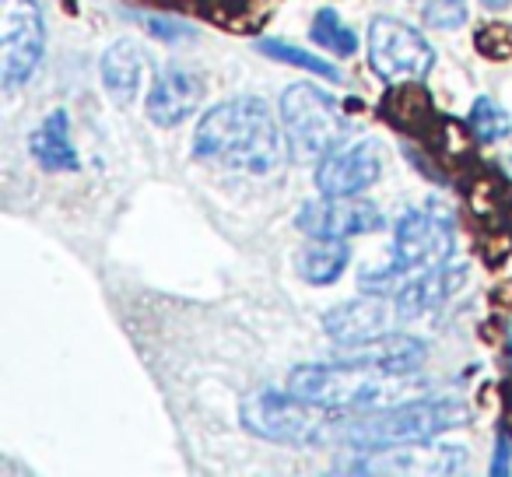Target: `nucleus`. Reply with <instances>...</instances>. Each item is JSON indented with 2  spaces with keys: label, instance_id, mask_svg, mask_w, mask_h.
Segmentation results:
<instances>
[{
  "label": "nucleus",
  "instance_id": "4be33fe9",
  "mask_svg": "<svg viewBox=\"0 0 512 477\" xmlns=\"http://www.w3.org/2000/svg\"><path fill=\"white\" fill-rule=\"evenodd\" d=\"M467 130L477 137V141L495 144V141H502V137H509L512 116L498 99H491V95H477L474 106H470V116H467Z\"/></svg>",
  "mask_w": 512,
  "mask_h": 477
},
{
  "label": "nucleus",
  "instance_id": "0eeeda50",
  "mask_svg": "<svg viewBox=\"0 0 512 477\" xmlns=\"http://www.w3.org/2000/svg\"><path fill=\"white\" fill-rule=\"evenodd\" d=\"M369 64L383 81H421L435 64V50L418 29L397 18H372L369 25Z\"/></svg>",
  "mask_w": 512,
  "mask_h": 477
},
{
  "label": "nucleus",
  "instance_id": "c85d7f7f",
  "mask_svg": "<svg viewBox=\"0 0 512 477\" xmlns=\"http://www.w3.org/2000/svg\"><path fill=\"white\" fill-rule=\"evenodd\" d=\"M484 4H488V8H509V4H512V0H484Z\"/></svg>",
  "mask_w": 512,
  "mask_h": 477
},
{
  "label": "nucleus",
  "instance_id": "412c9836",
  "mask_svg": "<svg viewBox=\"0 0 512 477\" xmlns=\"http://www.w3.org/2000/svg\"><path fill=\"white\" fill-rule=\"evenodd\" d=\"M309 39H313L320 50L334 53V57H355L358 53V36L341 22V15L330 8H320L309 25Z\"/></svg>",
  "mask_w": 512,
  "mask_h": 477
},
{
  "label": "nucleus",
  "instance_id": "dca6fc26",
  "mask_svg": "<svg viewBox=\"0 0 512 477\" xmlns=\"http://www.w3.org/2000/svg\"><path fill=\"white\" fill-rule=\"evenodd\" d=\"M29 151L46 172H74L78 169V151L71 141V123L64 109H53L39 130L29 137Z\"/></svg>",
  "mask_w": 512,
  "mask_h": 477
},
{
  "label": "nucleus",
  "instance_id": "39448f33",
  "mask_svg": "<svg viewBox=\"0 0 512 477\" xmlns=\"http://www.w3.org/2000/svg\"><path fill=\"white\" fill-rule=\"evenodd\" d=\"M330 414L334 411L295 397L285 386V393L260 390V393H253V397H246V404H242V425L267 442L316 446V442H327L330 435H337L341 421H334Z\"/></svg>",
  "mask_w": 512,
  "mask_h": 477
},
{
  "label": "nucleus",
  "instance_id": "9d476101",
  "mask_svg": "<svg viewBox=\"0 0 512 477\" xmlns=\"http://www.w3.org/2000/svg\"><path fill=\"white\" fill-rule=\"evenodd\" d=\"M453 225L442 214L407 211L393 232V264L400 271H425L453 257Z\"/></svg>",
  "mask_w": 512,
  "mask_h": 477
},
{
  "label": "nucleus",
  "instance_id": "aec40b11",
  "mask_svg": "<svg viewBox=\"0 0 512 477\" xmlns=\"http://www.w3.org/2000/svg\"><path fill=\"white\" fill-rule=\"evenodd\" d=\"M348 267V246L334 239H316V246L299 253V274L309 285H334Z\"/></svg>",
  "mask_w": 512,
  "mask_h": 477
},
{
  "label": "nucleus",
  "instance_id": "6e6552de",
  "mask_svg": "<svg viewBox=\"0 0 512 477\" xmlns=\"http://www.w3.org/2000/svg\"><path fill=\"white\" fill-rule=\"evenodd\" d=\"M295 225H299L302 235L309 239H334V243H344L351 235H365L383 228V211L369 200L358 197H320L309 200V204L299 207L295 214Z\"/></svg>",
  "mask_w": 512,
  "mask_h": 477
},
{
  "label": "nucleus",
  "instance_id": "b1692460",
  "mask_svg": "<svg viewBox=\"0 0 512 477\" xmlns=\"http://www.w3.org/2000/svg\"><path fill=\"white\" fill-rule=\"evenodd\" d=\"M421 18H425L428 29L453 32L467 22L470 11H467V0H428L425 8H421Z\"/></svg>",
  "mask_w": 512,
  "mask_h": 477
},
{
  "label": "nucleus",
  "instance_id": "ddd939ff",
  "mask_svg": "<svg viewBox=\"0 0 512 477\" xmlns=\"http://www.w3.org/2000/svg\"><path fill=\"white\" fill-rule=\"evenodd\" d=\"M200 102H204V78L197 71L169 64L158 71L144 109H148L151 123H158V127H176V123L190 120L197 113Z\"/></svg>",
  "mask_w": 512,
  "mask_h": 477
},
{
  "label": "nucleus",
  "instance_id": "c756f323",
  "mask_svg": "<svg viewBox=\"0 0 512 477\" xmlns=\"http://www.w3.org/2000/svg\"><path fill=\"white\" fill-rule=\"evenodd\" d=\"M505 172H509V179H512V158H509V162H505Z\"/></svg>",
  "mask_w": 512,
  "mask_h": 477
},
{
  "label": "nucleus",
  "instance_id": "2eb2a0df",
  "mask_svg": "<svg viewBox=\"0 0 512 477\" xmlns=\"http://www.w3.org/2000/svg\"><path fill=\"white\" fill-rule=\"evenodd\" d=\"M428 358V344L418 341L411 334H383L376 341L355 344V351L344 355V362H358V365H372V369L383 372H418Z\"/></svg>",
  "mask_w": 512,
  "mask_h": 477
},
{
  "label": "nucleus",
  "instance_id": "1a4fd4ad",
  "mask_svg": "<svg viewBox=\"0 0 512 477\" xmlns=\"http://www.w3.org/2000/svg\"><path fill=\"white\" fill-rule=\"evenodd\" d=\"M404 320L397 306V295L386 292H369L362 299L341 302V306L327 309L323 316V330L330 341H337L341 348H355V344L376 341V337L390 334L397 323Z\"/></svg>",
  "mask_w": 512,
  "mask_h": 477
},
{
  "label": "nucleus",
  "instance_id": "7ed1b4c3",
  "mask_svg": "<svg viewBox=\"0 0 512 477\" xmlns=\"http://www.w3.org/2000/svg\"><path fill=\"white\" fill-rule=\"evenodd\" d=\"M470 421V404L460 397H411L404 404L383 407V411L351 414L337 425L334 439L358 453H376V449L407 446V442H425L435 435L460 428Z\"/></svg>",
  "mask_w": 512,
  "mask_h": 477
},
{
  "label": "nucleus",
  "instance_id": "9b49d317",
  "mask_svg": "<svg viewBox=\"0 0 512 477\" xmlns=\"http://www.w3.org/2000/svg\"><path fill=\"white\" fill-rule=\"evenodd\" d=\"M467 467V449L446 446V442H407V446H390L369 453L362 463H351L341 470L355 474H460Z\"/></svg>",
  "mask_w": 512,
  "mask_h": 477
},
{
  "label": "nucleus",
  "instance_id": "a878e982",
  "mask_svg": "<svg viewBox=\"0 0 512 477\" xmlns=\"http://www.w3.org/2000/svg\"><path fill=\"white\" fill-rule=\"evenodd\" d=\"M509 39H512V32L505 29V25H484V29L477 32V50L491 60H505L512 53Z\"/></svg>",
  "mask_w": 512,
  "mask_h": 477
},
{
  "label": "nucleus",
  "instance_id": "f3484780",
  "mask_svg": "<svg viewBox=\"0 0 512 477\" xmlns=\"http://www.w3.org/2000/svg\"><path fill=\"white\" fill-rule=\"evenodd\" d=\"M144 50L130 39H120L113 43L106 53H102V64H99V74H102V85L106 92L113 95L116 102H130L141 88V78H144Z\"/></svg>",
  "mask_w": 512,
  "mask_h": 477
},
{
  "label": "nucleus",
  "instance_id": "20e7f679",
  "mask_svg": "<svg viewBox=\"0 0 512 477\" xmlns=\"http://www.w3.org/2000/svg\"><path fill=\"white\" fill-rule=\"evenodd\" d=\"M281 127H285L295 155L327 158L330 151L344 148L355 123L334 95L309 85V81H299L281 95Z\"/></svg>",
  "mask_w": 512,
  "mask_h": 477
},
{
  "label": "nucleus",
  "instance_id": "cd10ccee",
  "mask_svg": "<svg viewBox=\"0 0 512 477\" xmlns=\"http://www.w3.org/2000/svg\"><path fill=\"white\" fill-rule=\"evenodd\" d=\"M505 432H512V386L505 390Z\"/></svg>",
  "mask_w": 512,
  "mask_h": 477
},
{
  "label": "nucleus",
  "instance_id": "f03ea898",
  "mask_svg": "<svg viewBox=\"0 0 512 477\" xmlns=\"http://www.w3.org/2000/svg\"><path fill=\"white\" fill-rule=\"evenodd\" d=\"M288 390L316 407L337 414H369L383 407L404 404L428 390L425 379L414 372H383L358 362H327V365H299L288 376Z\"/></svg>",
  "mask_w": 512,
  "mask_h": 477
},
{
  "label": "nucleus",
  "instance_id": "f8f14e48",
  "mask_svg": "<svg viewBox=\"0 0 512 477\" xmlns=\"http://www.w3.org/2000/svg\"><path fill=\"white\" fill-rule=\"evenodd\" d=\"M383 172V151L376 141H358L348 148L330 151L316 169V186L323 197H358L372 183H379Z\"/></svg>",
  "mask_w": 512,
  "mask_h": 477
},
{
  "label": "nucleus",
  "instance_id": "bb28decb",
  "mask_svg": "<svg viewBox=\"0 0 512 477\" xmlns=\"http://www.w3.org/2000/svg\"><path fill=\"white\" fill-rule=\"evenodd\" d=\"M491 474H495V477L509 474V439H505V428L498 432V442H495V463H491Z\"/></svg>",
  "mask_w": 512,
  "mask_h": 477
},
{
  "label": "nucleus",
  "instance_id": "f257e3e1",
  "mask_svg": "<svg viewBox=\"0 0 512 477\" xmlns=\"http://www.w3.org/2000/svg\"><path fill=\"white\" fill-rule=\"evenodd\" d=\"M285 137L271 106L253 95H239L214 106L193 134V155L225 165L232 172L267 176L285 165Z\"/></svg>",
  "mask_w": 512,
  "mask_h": 477
},
{
  "label": "nucleus",
  "instance_id": "423d86ee",
  "mask_svg": "<svg viewBox=\"0 0 512 477\" xmlns=\"http://www.w3.org/2000/svg\"><path fill=\"white\" fill-rule=\"evenodd\" d=\"M46 50V22L36 0H0V85L15 92L36 74Z\"/></svg>",
  "mask_w": 512,
  "mask_h": 477
},
{
  "label": "nucleus",
  "instance_id": "4468645a",
  "mask_svg": "<svg viewBox=\"0 0 512 477\" xmlns=\"http://www.w3.org/2000/svg\"><path fill=\"white\" fill-rule=\"evenodd\" d=\"M467 281V264L460 260H442L435 267H425L414 281H407L404 288H397V306L404 320H418V316L439 309L442 302H449V295L460 292V285Z\"/></svg>",
  "mask_w": 512,
  "mask_h": 477
},
{
  "label": "nucleus",
  "instance_id": "393cba45",
  "mask_svg": "<svg viewBox=\"0 0 512 477\" xmlns=\"http://www.w3.org/2000/svg\"><path fill=\"white\" fill-rule=\"evenodd\" d=\"M141 29L148 32L151 39H162V43H176V39H186L190 36V25L179 22V18H165V15H137Z\"/></svg>",
  "mask_w": 512,
  "mask_h": 477
},
{
  "label": "nucleus",
  "instance_id": "6ab92c4d",
  "mask_svg": "<svg viewBox=\"0 0 512 477\" xmlns=\"http://www.w3.org/2000/svg\"><path fill=\"white\" fill-rule=\"evenodd\" d=\"M383 116L400 130H425L435 120V106L428 99V92L418 81H400L390 95L383 99Z\"/></svg>",
  "mask_w": 512,
  "mask_h": 477
},
{
  "label": "nucleus",
  "instance_id": "5701e85b",
  "mask_svg": "<svg viewBox=\"0 0 512 477\" xmlns=\"http://www.w3.org/2000/svg\"><path fill=\"white\" fill-rule=\"evenodd\" d=\"M256 50L264 53V57L281 60V64H292V67H299V71L316 74V78L341 81V71H337V67H330L323 57H316V53H309V50H299V46H292V43H278V39H260V43H256Z\"/></svg>",
  "mask_w": 512,
  "mask_h": 477
},
{
  "label": "nucleus",
  "instance_id": "a211bd4d",
  "mask_svg": "<svg viewBox=\"0 0 512 477\" xmlns=\"http://www.w3.org/2000/svg\"><path fill=\"white\" fill-rule=\"evenodd\" d=\"M278 0H197V11L207 22L228 32H256L274 15Z\"/></svg>",
  "mask_w": 512,
  "mask_h": 477
}]
</instances>
